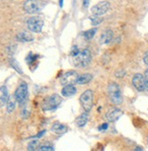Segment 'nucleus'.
Here are the masks:
<instances>
[{"label": "nucleus", "mask_w": 148, "mask_h": 151, "mask_svg": "<svg viewBox=\"0 0 148 151\" xmlns=\"http://www.w3.org/2000/svg\"><path fill=\"white\" fill-rule=\"evenodd\" d=\"M92 57H91V52L89 50L85 49L79 51L75 55L73 56V63L75 67L79 68H84L89 65L91 63Z\"/></svg>", "instance_id": "1"}, {"label": "nucleus", "mask_w": 148, "mask_h": 151, "mask_svg": "<svg viewBox=\"0 0 148 151\" xmlns=\"http://www.w3.org/2000/svg\"><path fill=\"white\" fill-rule=\"evenodd\" d=\"M47 5L45 0H26L24 3V9L28 14H36L41 12Z\"/></svg>", "instance_id": "2"}, {"label": "nucleus", "mask_w": 148, "mask_h": 151, "mask_svg": "<svg viewBox=\"0 0 148 151\" xmlns=\"http://www.w3.org/2000/svg\"><path fill=\"white\" fill-rule=\"evenodd\" d=\"M108 94L111 101L114 104H121L123 101L122 93H121L120 87L115 83V82H112L108 86Z\"/></svg>", "instance_id": "3"}, {"label": "nucleus", "mask_w": 148, "mask_h": 151, "mask_svg": "<svg viewBox=\"0 0 148 151\" xmlns=\"http://www.w3.org/2000/svg\"><path fill=\"white\" fill-rule=\"evenodd\" d=\"M62 102V98L57 94H54L47 99L45 100L42 109L44 111H54L56 109Z\"/></svg>", "instance_id": "4"}, {"label": "nucleus", "mask_w": 148, "mask_h": 151, "mask_svg": "<svg viewBox=\"0 0 148 151\" xmlns=\"http://www.w3.org/2000/svg\"><path fill=\"white\" fill-rule=\"evenodd\" d=\"M93 101H94V92L92 90L85 91L81 96H80V103H81L83 109L86 112H89L93 108Z\"/></svg>", "instance_id": "5"}, {"label": "nucleus", "mask_w": 148, "mask_h": 151, "mask_svg": "<svg viewBox=\"0 0 148 151\" xmlns=\"http://www.w3.org/2000/svg\"><path fill=\"white\" fill-rule=\"evenodd\" d=\"M28 96V87L25 82H22V83L17 87L16 92H15V99L16 101L20 104H24L26 101Z\"/></svg>", "instance_id": "6"}, {"label": "nucleus", "mask_w": 148, "mask_h": 151, "mask_svg": "<svg viewBox=\"0 0 148 151\" xmlns=\"http://www.w3.org/2000/svg\"><path fill=\"white\" fill-rule=\"evenodd\" d=\"M43 26H44V21L39 17H32L28 20V27L33 33H36V34L41 33Z\"/></svg>", "instance_id": "7"}, {"label": "nucleus", "mask_w": 148, "mask_h": 151, "mask_svg": "<svg viewBox=\"0 0 148 151\" xmlns=\"http://www.w3.org/2000/svg\"><path fill=\"white\" fill-rule=\"evenodd\" d=\"M109 9H110V3L107 1H102V2H99L96 5L94 6L91 9V11L95 16L100 17V16H103L104 14H106Z\"/></svg>", "instance_id": "8"}, {"label": "nucleus", "mask_w": 148, "mask_h": 151, "mask_svg": "<svg viewBox=\"0 0 148 151\" xmlns=\"http://www.w3.org/2000/svg\"><path fill=\"white\" fill-rule=\"evenodd\" d=\"M78 79V73L75 71H70L65 73L60 79L61 84L65 86L69 84H75Z\"/></svg>", "instance_id": "9"}, {"label": "nucleus", "mask_w": 148, "mask_h": 151, "mask_svg": "<svg viewBox=\"0 0 148 151\" xmlns=\"http://www.w3.org/2000/svg\"><path fill=\"white\" fill-rule=\"evenodd\" d=\"M133 84L138 91H144L145 90V84L144 76L141 73H136L133 78Z\"/></svg>", "instance_id": "10"}, {"label": "nucleus", "mask_w": 148, "mask_h": 151, "mask_svg": "<svg viewBox=\"0 0 148 151\" xmlns=\"http://www.w3.org/2000/svg\"><path fill=\"white\" fill-rule=\"evenodd\" d=\"M114 37V33L112 30H106L104 31L100 38V44L102 45H108L111 41L113 40Z\"/></svg>", "instance_id": "11"}, {"label": "nucleus", "mask_w": 148, "mask_h": 151, "mask_svg": "<svg viewBox=\"0 0 148 151\" xmlns=\"http://www.w3.org/2000/svg\"><path fill=\"white\" fill-rule=\"evenodd\" d=\"M123 112L122 111H120L119 109H114L112 111H110L106 115V119H108L109 121L113 122V121H115L117 120L121 116H122Z\"/></svg>", "instance_id": "12"}, {"label": "nucleus", "mask_w": 148, "mask_h": 151, "mask_svg": "<svg viewBox=\"0 0 148 151\" xmlns=\"http://www.w3.org/2000/svg\"><path fill=\"white\" fill-rule=\"evenodd\" d=\"M61 93L64 97H71V96H73L76 93V88L74 86V84L65 85L62 89Z\"/></svg>", "instance_id": "13"}, {"label": "nucleus", "mask_w": 148, "mask_h": 151, "mask_svg": "<svg viewBox=\"0 0 148 151\" xmlns=\"http://www.w3.org/2000/svg\"><path fill=\"white\" fill-rule=\"evenodd\" d=\"M17 39L19 42L26 43V42H32V41H34V36L28 32H22L17 35Z\"/></svg>", "instance_id": "14"}, {"label": "nucleus", "mask_w": 148, "mask_h": 151, "mask_svg": "<svg viewBox=\"0 0 148 151\" xmlns=\"http://www.w3.org/2000/svg\"><path fill=\"white\" fill-rule=\"evenodd\" d=\"M52 131L57 135H63L67 132V127L63 124H60V123H56L52 127Z\"/></svg>", "instance_id": "15"}, {"label": "nucleus", "mask_w": 148, "mask_h": 151, "mask_svg": "<svg viewBox=\"0 0 148 151\" xmlns=\"http://www.w3.org/2000/svg\"><path fill=\"white\" fill-rule=\"evenodd\" d=\"M93 79L92 74L90 73H85L81 76H78V79L76 81V83L80 84V85H84V84H87L88 82L91 81V80Z\"/></svg>", "instance_id": "16"}, {"label": "nucleus", "mask_w": 148, "mask_h": 151, "mask_svg": "<svg viewBox=\"0 0 148 151\" xmlns=\"http://www.w3.org/2000/svg\"><path fill=\"white\" fill-rule=\"evenodd\" d=\"M88 119H89V117H88L87 112L86 113H83V114H81L76 119V124H77L78 127L83 128L85 125H86Z\"/></svg>", "instance_id": "17"}, {"label": "nucleus", "mask_w": 148, "mask_h": 151, "mask_svg": "<svg viewBox=\"0 0 148 151\" xmlns=\"http://www.w3.org/2000/svg\"><path fill=\"white\" fill-rule=\"evenodd\" d=\"M15 100L8 98V101H7V111L8 113L13 112V111H14L15 108H16V101H15Z\"/></svg>", "instance_id": "18"}, {"label": "nucleus", "mask_w": 148, "mask_h": 151, "mask_svg": "<svg viewBox=\"0 0 148 151\" xmlns=\"http://www.w3.org/2000/svg\"><path fill=\"white\" fill-rule=\"evenodd\" d=\"M10 65L14 68V69L18 73H20V74H22L23 73V71H22V68H21V66L18 64V63L15 60V59H11L10 60Z\"/></svg>", "instance_id": "19"}, {"label": "nucleus", "mask_w": 148, "mask_h": 151, "mask_svg": "<svg viewBox=\"0 0 148 151\" xmlns=\"http://www.w3.org/2000/svg\"><path fill=\"white\" fill-rule=\"evenodd\" d=\"M96 32H97V29L96 28H93V29H90L88 31H86L84 33V37L86 40H91L94 36H95V35H96Z\"/></svg>", "instance_id": "20"}, {"label": "nucleus", "mask_w": 148, "mask_h": 151, "mask_svg": "<svg viewBox=\"0 0 148 151\" xmlns=\"http://www.w3.org/2000/svg\"><path fill=\"white\" fill-rule=\"evenodd\" d=\"M38 148H39V141L38 140H33L28 146V150H29V151L38 150Z\"/></svg>", "instance_id": "21"}, {"label": "nucleus", "mask_w": 148, "mask_h": 151, "mask_svg": "<svg viewBox=\"0 0 148 151\" xmlns=\"http://www.w3.org/2000/svg\"><path fill=\"white\" fill-rule=\"evenodd\" d=\"M37 58H38V55H36V54H33V53L30 52L28 55L26 56L25 61H26V63H28V64H31V63H35Z\"/></svg>", "instance_id": "22"}, {"label": "nucleus", "mask_w": 148, "mask_h": 151, "mask_svg": "<svg viewBox=\"0 0 148 151\" xmlns=\"http://www.w3.org/2000/svg\"><path fill=\"white\" fill-rule=\"evenodd\" d=\"M90 20L92 21V24L94 25H98L99 24H101L103 22V18L99 17L98 16H95V17H91Z\"/></svg>", "instance_id": "23"}, {"label": "nucleus", "mask_w": 148, "mask_h": 151, "mask_svg": "<svg viewBox=\"0 0 148 151\" xmlns=\"http://www.w3.org/2000/svg\"><path fill=\"white\" fill-rule=\"evenodd\" d=\"M7 101H8V95L3 94L2 96H0V108L6 105L7 103Z\"/></svg>", "instance_id": "24"}, {"label": "nucleus", "mask_w": 148, "mask_h": 151, "mask_svg": "<svg viewBox=\"0 0 148 151\" xmlns=\"http://www.w3.org/2000/svg\"><path fill=\"white\" fill-rule=\"evenodd\" d=\"M38 150H40V151H53V150H55V148L51 146H41V147H39Z\"/></svg>", "instance_id": "25"}, {"label": "nucleus", "mask_w": 148, "mask_h": 151, "mask_svg": "<svg viewBox=\"0 0 148 151\" xmlns=\"http://www.w3.org/2000/svg\"><path fill=\"white\" fill-rule=\"evenodd\" d=\"M144 84H145V89H148V69L145 70L144 74Z\"/></svg>", "instance_id": "26"}, {"label": "nucleus", "mask_w": 148, "mask_h": 151, "mask_svg": "<svg viewBox=\"0 0 148 151\" xmlns=\"http://www.w3.org/2000/svg\"><path fill=\"white\" fill-rule=\"evenodd\" d=\"M78 52H79L78 48H77L76 46H73V48H72V51H71V55H72V56L75 55V54H76Z\"/></svg>", "instance_id": "27"}, {"label": "nucleus", "mask_w": 148, "mask_h": 151, "mask_svg": "<svg viewBox=\"0 0 148 151\" xmlns=\"http://www.w3.org/2000/svg\"><path fill=\"white\" fill-rule=\"evenodd\" d=\"M107 128H108V124H107V123H104L103 125H101L98 128V129L99 130H104V129H107Z\"/></svg>", "instance_id": "28"}, {"label": "nucleus", "mask_w": 148, "mask_h": 151, "mask_svg": "<svg viewBox=\"0 0 148 151\" xmlns=\"http://www.w3.org/2000/svg\"><path fill=\"white\" fill-rule=\"evenodd\" d=\"M144 63L145 65H148V52H145L144 56Z\"/></svg>", "instance_id": "29"}, {"label": "nucleus", "mask_w": 148, "mask_h": 151, "mask_svg": "<svg viewBox=\"0 0 148 151\" xmlns=\"http://www.w3.org/2000/svg\"><path fill=\"white\" fill-rule=\"evenodd\" d=\"M89 4V0H84V6L86 7Z\"/></svg>", "instance_id": "30"}]
</instances>
